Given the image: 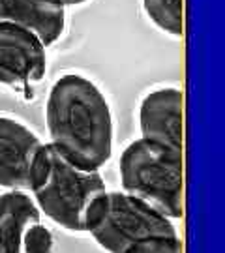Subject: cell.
I'll list each match as a JSON object with an SVG mask.
<instances>
[{
    "instance_id": "1",
    "label": "cell",
    "mask_w": 225,
    "mask_h": 253,
    "mask_svg": "<svg viewBox=\"0 0 225 253\" xmlns=\"http://www.w3.org/2000/svg\"><path fill=\"white\" fill-rule=\"evenodd\" d=\"M49 143L85 169L99 171L115 150V115L107 94L77 72L60 75L49 86L44 107Z\"/></svg>"
},
{
    "instance_id": "2",
    "label": "cell",
    "mask_w": 225,
    "mask_h": 253,
    "mask_svg": "<svg viewBox=\"0 0 225 253\" xmlns=\"http://www.w3.org/2000/svg\"><path fill=\"white\" fill-rule=\"evenodd\" d=\"M107 186L99 171L85 169L45 143L30 195L51 223L68 233H87L92 210Z\"/></svg>"
},
{
    "instance_id": "3",
    "label": "cell",
    "mask_w": 225,
    "mask_h": 253,
    "mask_svg": "<svg viewBox=\"0 0 225 253\" xmlns=\"http://www.w3.org/2000/svg\"><path fill=\"white\" fill-rule=\"evenodd\" d=\"M122 190L150 203L171 219L184 214V162L182 152L144 137L128 143L118 160Z\"/></svg>"
},
{
    "instance_id": "4",
    "label": "cell",
    "mask_w": 225,
    "mask_h": 253,
    "mask_svg": "<svg viewBox=\"0 0 225 253\" xmlns=\"http://www.w3.org/2000/svg\"><path fill=\"white\" fill-rule=\"evenodd\" d=\"M87 235L107 253H124L156 236H177L173 219L128 191H105L92 210Z\"/></svg>"
},
{
    "instance_id": "5",
    "label": "cell",
    "mask_w": 225,
    "mask_h": 253,
    "mask_svg": "<svg viewBox=\"0 0 225 253\" xmlns=\"http://www.w3.org/2000/svg\"><path fill=\"white\" fill-rule=\"evenodd\" d=\"M47 49L32 30L0 23V84L28 94L47 73Z\"/></svg>"
},
{
    "instance_id": "6",
    "label": "cell",
    "mask_w": 225,
    "mask_h": 253,
    "mask_svg": "<svg viewBox=\"0 0 225 253\" xmlns=\"http://www.w3.org/2000/svg\"><path fill=\"white\" fill-rule=\"evenodd\" d=\"M45 143L27 122L0 113V188L30 191Z\"/></svg>"
},
{
    "instance_id": "7",
    "label": "cell",
    "mask_w": 225,
    "mask_h": 253,
    "mask_svg": "<svg viewBox=\"0 0 225 253\" xmlns=\"http://www.w3.org/2000/svg\"><path fill=\"white\" fill-rule=\"evenodd\" d=\"M141 137L158 145L184 150V96L177 86H160L144 94L137 109Z\"/></svg>"
},
{
    "instance_id": "8",
    "label": "cell",
    "mask_w": 225,
    "mask_h": 253,
    "mask_svg": "<svg viewBox=\"0 0 225 253\" xmlns=\"http://www.w3.org/2000/svg\"><path fill=\"white\" fill-rule=\"evenodd\" d=\"M0 23L28 28L51 47L66 34L68 6L64 0H0Z\"/></svg>"
},
{
    "instance_id": "9",
    "label": "cell",
    "mask_w": 225,
    "mask_h": 253,
    "mask_svg": "<svg viewBox=\"0 0 225 253\" xmlns=\"http://www.w3.org/2000/svg\"><path fill=\"white\" fill-rule=\"evenodd\" d=\"M42 212L28 191L4 190L0 193V253H23V240Z\"/></svg>"
},
{
    "instance_id": "10",
    "label": "cell",
    "mask_w": 225,
    "mask_h": 253,
    "mask_svg": "<svg viewBox=\"0 0 225 253\" xmlns=\"http://www.w3.org/2000/svg\"><path fill=\"white\" fill-rule=\"evenodd\" d=\"M144 15L156 28L169 36L184 32V0H141Z\"/></svg>"
},
{
    "instance_id": "11",
    "label": "cell",
    "mask_w": 225,
    "mask_h": 253,
    "mask_svg": "<svg viewBox=\"0 0 225 253\" xmlns=\"http://www.w3.org/2000/svg\"><path fill=\"white\" fill-rule=\"evenodd\" d=\"M54 235L42 221H36L27 229L23 240V253H53Z\"/></svg>"
},
{
    "instance_id": "12",
    "label": "cell",
    "mask_w": 225,
    "mask_h": 253,
    "mask_svg": "<svg viewBox=\"0 0 225 253\" xmlns=\"http://www.w3.org/2000/svg\"><path fill=\"white\" fill-rule=\"evenodd\" d=\"M124 253H182V242L177 236H156L132 246Z\"/></svg>"
},
{
    "instance_id": "13",
    "label": "cell",
    "mask_w": 225,
    "mask_h": 253,
    "mask_svg": "<svg viewBox=\"0 0 225 253\" xmlns=\"http://www.w3.org/2000/svg\"><path fill=\"white\" fill-rule=\"evenodd\" d=\"M66 2V6L68 8H77V6H85V4H89L90 0H64Z\"/></svg>"
}]
</instances>
